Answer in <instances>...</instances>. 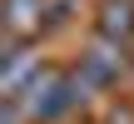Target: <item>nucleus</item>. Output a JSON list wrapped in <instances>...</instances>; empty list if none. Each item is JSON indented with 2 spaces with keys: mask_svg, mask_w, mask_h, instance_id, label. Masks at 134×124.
I'll return each mask as SVG.
<instances>
[{
  "mask_svg": "<svg viewBox=\"0 0 134 124\" xmlns=\"http://www.w3.org/2000/svg\"><path fill=\"white\" fill-rule=\"evenodd\" d=\"M104 30H129V10H124V5H109V15H104Z\"/></svg>",
  "mask_w": 134,
  "mask_h": 124,
  "instance_id": "obj_1",
  "label": "nucleus"
}]
</instances>
